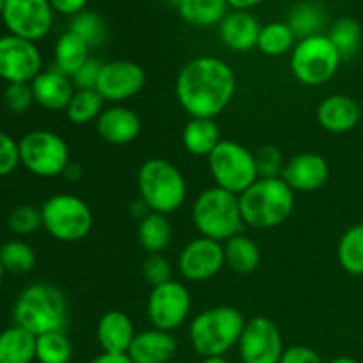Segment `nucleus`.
<instances>
[{
    "label": "nucleus",
    "mask_w": 363,
    "mask_h": 363,
    "mask_svg": "<svg viewBox=\"0 0 363 363\" xmlns=\"http://www.w3.org/2000/svg\"><path fill=\"white\" fill-rule=\"evenodd\" d=\"M34 92V101L39 106L50 112H66L67 105L74 96V85L67 74L57 69L55 66L50 69H43L30 84Z\"/></svg>",
    "instance_id": "6ab92c4d"
},
{
    "label": "nucleus",
    "mask_w": 363,
    "mask_h": 363,
    "mask_svg": "<svg viewBox=\"0 0 363 363\" xmlns=\"http://www.w3.org/2000/svg\"><path fill=\"white\" fill-rule=\"evenodd\" d=\"M4 273H6V269H4L2 262H0V287H2V282H4Z\"/></svg>",
    "instance_id": "603ef678"
},
{
    "label": "nucleus",
    "mask_w": 363,
    "mask_h": 363,
    "mask_svg": "<svg viewBox=\"0 0 363 363\" xmlns=\"http://www.w3.org/2000/svg\"><path fill=\"white\" fill-rule=\"evenodd\" d=\"M245 323L247 319L236 307L206 308L191 319L188 328L191 347L204 358L223 357L238 346Z\"/></svg>",
    "instance_id": "20e7f679"
},
{
    "label": "nucleus",
    "mask_w": 363,
    "mask_h": 363,
    "mask_svg": "<svg viewBox=\"0 0 363 363\" xmlns=\"http://www.w3.org/2000/svg\"><path fill=\"white\" fill-rule=\"evenodd\" d=\"M145 71L142 66L131 60H112L103 64L96 91L103 98V101L121 105L123 101L140 94L145 87Z\"/></svg>",
    "instance_id": "2eb2a0df"
},
{
    "label": "nucleus",
    "mask_w": 363,
    "mask_h": 363,
    "mask_svg": "<svg viewBox=\"0 0 363 363\" xmlns=\"http://www.w3.org/2000/svg\"><path fill=\"white\" fill-rule=\"evenodd\" d=\"M330 176V167L319 152H300L287 160L282 170V179L296 194L321 190Z\"/></svg>",
    "instance_id": "f3484780"
},
{
    "label": "nucleus",
    "mask_w": 363,
    "mask_h": 363,
    "mask_svg": "<svg viewBox=\"0 0 363 363\" xmlns=\"http://www.w3.org/2000/svg\"><path fill=\"white\" fill-rule=\"evenodd\" d=\"M82 174H84V170H82V167L78 165V163H73V162H71L69 165H67V169L64 170L62 176L69 177L71 181H77V179H80Z\"/></svg>",
    "instance_id": "09e8293b"
},
{
    "label": "nucleus",
    "mask_w": 363,
    "mask_h": 363,
    "mask_svg": "<svg viewBox=\"0 0 363 363\" xmlns=\"http://www.w3.org/2000/svg\"><path fill=\"white\" fill-rule=\"evenodd\" d=\"M261 2L262 0H227L229 7H233L234 11H250L252 7H255Z\"/></svg>",
    "instance_id": "de8ad7c7"
},
{
    "label": "nucleus",
    "mask_w": 363,
    "mask_h": 363,
    "mask_svg": "<svg viewBox=\"0 0 363 363\" xmlns=\"http://www.w3.org/2000/svg\"><path fill=\"white\" fill-rule=\"evenodd\" d=\"M238 347L243 363H280L286 351L279 326L262 315L245 323Z\"/></svg>",
    "instance_id": "4468645a"
},
{
    "label": "nucleus",
    "mask_w": 363,
    "mask_h": 363,
    "mask_svg": "<svg viewBox=\"0 0 363 363\" xmlns=\"http://www.w3.org/2000/svg\"><path fill=\"white\" fill-rule=\"evenodd\" d=\"M340 62L339 52L325 34L300 39L291 52V71L300 84L308 87H319L332 80Z\"/></svg>",
    "instance_id": "6e6552de"
},
{
    "label": "nucleus",
    "mask_w": 363,
    "mask_h": 363,
    "mask_svg": "<svg viewBox=\"0 0 363 363\" xmlns=\"http://www.w3.org/2000/svg\"><path fill=\"white\" fill-rule=\"evenodd\" d=\"M360 110H362V117H363V99H362V103H360Z\"/></svg>",
    "instance_id": "6e6d98bb"
},
{
    "label": "nucleus",
    "mask_w": 363,
    "mask_h": 363,
    "mask_svg": "<svg viewBox=\"0 0 363 363\" xmlns=\"http://www.w3.org/2000/svg\"><path fill=\"white\" fill-rule=\"evenodd\" d=\"M14 325L35 337L52 332H67L69 303L62 291L48 282L25 287L13 307Z\"/></svg>",
    "instance_id": "f03ea898"
},
{
    "label": "nucleus",
    "mask_w": 363,
    "mask_h": 363,
    "mask_svg": "<svg viewBox=\"0 0 363 363\" xmlns=\"http://www.w3.org/2000/svg\"><path fill=\"white\" fill-rule=\"evenodd\" d=\"M89 363H133L131 358L128 354H108V353H101L99 357L92 358Z\"/></svg>",
    "instance_id": "49530a36"
},
{
    "label": "nucleus",
    "mask_w": 363,
    "mask_h": 363,
    "mask_svg": "<svg viewBox=\"0 0 363 363\" xmlns=\"http://www.w3.org/2000/svg\"><path fill=\"white\" fill-rule=\"evenodd\" d=\"M96 131L110 145H128L142 131V121L135 110L123 105H112L96 119Z\"/></svg>",
    "instance_id": "a211bd4d"
},
{
    "label": "nucleus",
    "mask_w": 363,
    "mask_h": 363,
    "mask_svg": "<svg viewBox=\"0 0 363 363\" xmlns=\"http://www.w3.org/2000/svg\"><path fill=\"white\" fill-rule=\"evenodd\" d=\"M181 138L184 149L194 156H209L223 140L216 121L209 117H190Z\"/></svg>",
    "instance_id": "b1692460"
},
{
    "label": "nucleus",
    "mask_w": 363,
    "mask_h": 363,
    "mask_svg": "<svg viewBox=\"0 0 363 363\" xmlns=\"http://www.w3.org/2000/svg\"><path fill=\"white\" fill-rule=\"evenodd\" d=\"M191 311V294L177 280L152 287L147 298V318L152 328L170 332L186 323Z\"/></svg>",
    "instance_id": "9b49d317"
},
{
    "label": "nucleus",
    "mask_w": 363,
    "mask_h": 363,
    "mask_svg": "<svg viewBox=\"0 0 363 363\" xmlns=\"http://www.w3.org/2000/svg\"><path fill=\"white\" fill-rule=\"evenodd\" d=\"M236 94V74L225 60L201 55L188 60L176 80V98L190 117L215 119Z\"/></svg>",
    "instance_id": "f257e3e1"
},
{
    "label": "nucleus",
    "mask_w": 363,
    "mask_h": 363,
    "mask_svg": "<svg viewBox=\"0 0 363 363\" xmlns=\"http://www.w3.org/2000/svg\"><path fill=\"white\" fill-rule=\"evenodd\" d=\"M362 50H363V41H362Z\"/></svg>",
    "instance_id": "4d7b16f0"
},
{
    "label": "nucleus",
    "mask_w": 363,
    "mask_h": 363,
    "mask_svg": "<svg viewBox=\"0 0 363 363\" xmlns=\"http://www.w3.org/2000/svg\"><path fill=\"white\" fill-rule=\"evenodd\" d=\"M34 92L30 84H7L4 91V105L14 116L27 113L34 105Z\"/></svg>",
    "instance_id": "ea45409f"
},
{
    "label": "nucleus",
    "mask_w": 363,
    "mask_h": 363,
    "mask_svg": "<svg viewBox=\"0 0 363 363\" xmlns=\"http://www.w3.org/2000/svg\"><path fill=\"white\" fill-rule=\"evenodd\" d=\"M225 264L240 275L254 273L261 264V248L252 238L245 234H236L223 243Z\"/></svg>",
    "instance_id": "bb28decb"
},
{
    "label": "nucleus",
    "mask_w": 363,
    "mask_h": 363,
    "mask_svg": "<svg viewBox=\"0 0 363 363\" xmlns=\"http://www.w3.org/2000/svg\"><path fill=\"white\" fill-rule=\"evenodd\" d=\"M227 0H181L177 6L181 18L194 27H213L227 16Z\"/></svg>",
    "instance_id": "c85d7f7f"
},
{
    "label": "nucleus",
    "mask_w": 363,
    "mask_h": 363,
    "mask_svg": "<svg viewBox=\"0 0 363 363\" xmlns=\"http://www.w3.org/2000/svg\"><path fill=\"white\" fill-rule=\"evenodd\" d=\"M138 243L149 254H162L172 241V223L167 215L151 211L138 220Z\"/></svg>",
    "instance_id": "cd10ccee"
},
{
    "label": "nucleus",
    "mask_w": 363,
    "mask_h": 363,
    "mask_svg": "<svg viewBox=\"0 0 363 363\" xmlns=\"http://www.w3.org/2000/svg\"><path fill=\"white\" fill-rule=\"evenodd\" d=\"M34 333L13 325L0 333V363H32L35 360Z\"/></svg>",
    "instance_id": "a878e982"
},
{
    "label": "nucleus",
    "mask_w": 363,
    "mask_h": 363,
    "mask_svg": "<svg viewBox=\"0 0 363 363\" xmlns=\"http://www.w3.org/2000/svg\"><path fill=\"white\" fill-rule=\"evenodd\" d=\"M0 262L6 273L25 275L30 273L35 266V252L25 241L13 240L0 247Z\"/></svg>",
    "instance_id": "f704fd0d"
},
{
    "label": "nucleus",
    "mask_w": 363,
    "mask_h": 363,
    "mask_svg": "<svg viewBox=\"0 0 363 363\" xmlns=\"http://www.w3.org/2000/svg\"><path fill=\"white\" fill-rule=\"evenodd\" d=\"M20 145L11 135L0 131V177L13 174L20 165Z\"/></svg>",
    "instance_id": "79ce46f5"
},
{
    "label": "nucleus",
    "mask_w": 363,
    "mask_h": 363,
    "mask_svg": "<svg viewBox=\"0 0 363 363\" xmlns=\"http://www.w3.org/2000/svg\"><path fill=\"white\" fill-rule=\"evenodd\" d=\"M296 35L291 30L287 21H272L268 25H262L261 34H259L257 48L268 57H280L287 52H293Z\"/></svg>",
    "instance_id": "473e14b6"
},
{
    "label": "nucleus",
    "mask_w": 363,
    "mask_h": 363,
    "mask_svg": "<svg viewBox=\"0 0 363 363\" xmlns=\"http://www.w3.org/2000/svg\"><path fill=\"white\" fill-rule=\"evenodd\" d=\"M55 67L67 77H73L89 59H91V46L78 34L67 30L57 39L53 48Z\"/></svg>",
    "instance_id": "393cba45"
},
{
    "label": "nucleus",
    "mask_w": 363,
    "mask_h": 363,
    "mask_svg": "<svg viewBox=\"0 0 363 363\" xmlns=\"http://www.w3.org/2000/svg\"><path fill=\"white\" fill-rule=\"evenodd\" d=\"M191 220L202 238L225 243L243 229L240 197L220 186L206 188L195 199Z\"/></svg>",
    "instance_id": "39448f33"
},
{
    "label": "nucleus",
    "mask_w": 363,
    "mask_h": 363,
    "mask_svg": "<svg viewBox=\"0 0 363 363\" xmlns=\"http://www.w3.org/2000/svg\"><path fill=\"white\" fill-rule=\"evenodd\" d=\"M4 4H6V0H0V18H2V11H4Z\"/></svg>",
    "instance_id": "864d4df0"
},
{
    "label": "nucleus",
    "mask_w": 363,
    "mask_h": 363,
    "mask_svg": "<svg viewBox=\"0 0 363 363\" xmlns=\"http://www.w3.org/2000/svg\"><path fill=\"white\" fill-rule=\"evenodd\" d=\"M170 2H172V4H174V6H176V7H177V6H179V4H181V0H170Z\"/></svg>",
    "instance_id": "5fc2aeb1"
},
{
    "label": "nucleus",
    "mask_w": 363,
    "mask_h": 363,
    "mask_svg": "<svg viewBox=\"0 0 363 363\" xmlns=\"http://www.w3.org/2000/svg\"><path fill=\"white\" fill-rule=\"evenodd\" d=\"M177 353V340L170 332L145 330L135 335L128 357L133 363H170Z\"/></svg>",
    "instance_id": "4be33fe9"
},
{
    "label": "nucleus",
    "mask_w": 363,
    "mask_h": 363,
    "mask_svg": "<svg viewBox=\"0 0 363 363\" xmlns=\"http://www.w3.org/2000/svg\"><path fill=\"white\" fill-rule=\"evenodd\" d=\"M43 229L57 241L77 243L92 229V211L87 202L73 194H57L41 206Z\"/></svg>",
    "instance_id": "0eeeda50"
},
{
    "label": "nucleus",
    "mask_w": 363,
    "mask_h": 363,
    "mask_svg": "<svg viewBox=\"0 0 363 363\" xmlns=\"http://www.w3.org/2000/svg\"><path fill=\"white\" fill-rule=\"evenodd\" d=\"M337 259L344 272L363 277V222L350 227L342 234L337 247Z\"/></svg>",
    "instance_id": "7c9ffc66"
},
{
    "label": "nucleus",
    "mask_w": 363,
    "mask_h": 363,
    "mask_svg": "<svg viewBox=\"0 0 363 363\" xmlns=\"http://www.w3.org/2000/svg\"><path fill=\"white\" fill-rule=\"evenodd\" d=\"M103 64L105 62H101V60L96 59V57H91V59L71 77L74 89H77V91H91V89H96L99 74H101Z\"/></svg>",
    "instance_id": "37998d69"
},
{
    "label": "nucleus",
    "mask_w": 363,
    "mask_h": 363,
    "mask_svg": "<svg viewBox=\"0 0 363 363\" xmlns=\"http://www.w3.org/2000/svg\"><path fill=\"white\" fill-rule=\"evenodd\" d=\"M201 363H227V362L223 357H209V358H204Z\"/></svg>",
    "instance_id": "3c124183"
},
{
    "label": "nucleus",
    "mask_w": 363,
    "mask_h": 363,
    "mask_svg": "<svg viewBox=\"0 0 363 363\" xmlns=\"http://www.w3.org/2000/svg\"><path fill=\"white\" fill-rule=\"evenodd\" d=\"M142 275L151 287L162 286L172 280V264L163 254H149L142 264Z\"/></svg>",
    "instance_id": "a19ab883"
},
{
    "label": "nucleus",
    "mask_w": 363,
    "mask_h": 363,
    "mask_svg": "<svg viewBox=\"0 0 363 363\" xmlns=\"http://www.w3.org/2000/svg\"><path fill=\"white\" fill-rule=\"evenodd\" d=\"M135 335L137 333H135L133 321L124 312L108 311L99 318L96 339H98L103 353L128 354Z\"/></svg>",
    "instance_id": "412c9836"
},
{
    "label": "nucleus",
    "mask_w": 363,
    "mask_h": 363,
    "mask_svg": "<svg viewBox=\"0 0 363 363\" xmlns=\"http://www.w3.org/2000/svg\"><path fill=\"white\" fill-rule=\"evenodd\" d=\"M225 266V252L223 243L209 238L191 240L181 250L177 259V268L188 282H206L218 275Z\"/></svg>",
    "instance_id": "dca6fc26"
},
{
    "label": "nucleus",
    "mask_w": 363,
    "mask_h": 363,
    "mask_svg": "<svg viewBox=\"0 0 363 363\" xmlns=\"http://www.w3.org/2000/svg\"><path fill=\"white\" fill-rule=\"evenodd\" d=\"M137 183L140 199L155 213L169 216L186 201V179L169 160L149 158L142 163Z\"/></svg>",
    "instance_id": "423d86ee"
},
{
    "label": "nucleus",
    "mask_w": 363,
    "mask_h": 363,
    "mask_svg": "<svg viewBox=\"0 0 363 363\" xmlns=\"http://www.w3.org/2000/svg\"><path fill=\"white\" fill-rule=\"evenodd\" d=\"M103 98L96 89L91 91H74L73 99L67 105L66 116L73 124H87L101 116Z\"/></svg>",
    "instance_id": "c9c22d12"
},
{
    "label": "nucleus",
    "mask_w": 363,
    "mask_h": 363,
    "mask_svg": "<svg viewBox=\"0 0 363 363\" xmlns=\"http://www.w3.org/2000/svg\"><path fill=\"white\" fill-rule=\"evenodd\" d=\"M315 117L325 131L337 135L347 133L360 123V103L347 94H330L318 105Z\"/></svg>",
    "instance_id": "aec40b11"
},
{
    "label": "nucleus",
    "mask_w": 363,
    "mask_h": 363,
    "mask_svg": "<svg viewBox=\"0 0 363 363\" xmlns=\"http://www.w3.org/2000/svg\"><path fill=\"white\" fill-rule=\"evenodd\" d=\"M7 225L18 236H28L34 234L43 227L41 218V209L34 208L30 204H21L16 206L13 211L7 216Z\"/></svg>",
    "instance_id": "4c0bfd02"
},
{
    "label": "nucleus",
    "mask_w": 363,
    "mask_h": 363,
    "mask_svg": "<svg viewBox=\"0 0 363 363\" xmlns=\"http://www.w3.org/2000/svg\"><path fill=\"white\" fill-rule=\"evenodd\" d=\"M326 23V14L318 4L314 2H303L298 4L291 9L289 18H287V25L291 30L294 32L296 39L311 38V35L323 34V28Z\"/></svg>",
    "instance_id": "2f4dec72"
},
{
    "label": "nucleus",
    "mask_w": 363,
    "mask_h": 363,
    "mask_svg": "<svg viewBox=\"0 0 363 363\" xmlns=\"http://www.w3.org/2000/svg\"><path fill=\"white\" fill-rule=\"evenodd\" d=\"M18 145L21 165L38 177L62 176L71 163L69 145L53 131H28L20 138Z\"/></svg>",
    "instance_id": "9d476101"
},
{
    "label": "nucleus",
    "mask_w": 363,
    "mask_h": 363,
    "mask_svg": "<svg viewBox=\"0 0 363 363\" xmlns=\"http://www.w3.org/2000/svg\"><path fill=\"white\" fill-rule=\"evenodd\" d=\"M218 34L223 45L233 52H248L257 48L261 25L257 18L248 11H233L227 13L218 25Z\"/></svg>",
    "instance_id": "5701e85b"
},
{
    "label": "nucleus",
    "mask_w": 363,
    "mask_h": 363,
    "mask_svg": "<svg viewBox=\"0 0 363 363\" xmlns=\"http://www.w3.org/2000/svg\"><path fill=\"white\" fill-rule=\"evenodd\" d=\"M280 363H323L321 357L307 346H293L284 351Z\"/></svg>",
    "instance_id": "c03bdc74"
},
{
    "label": "nucleus",
    "mask_w": 363,
    "mask_h": 363,
    "mask_svg": "<svg viewBox=\"0 0 363 363\" xmlns=\"http://www.w3.org/2000/svg\"><path fill=\"white\" fill-rule=\"evenodd\" d=\"M53 11L66 16H77L78 13L85 11L87 0H48Z\"/></svg>",
    "instance_id": "a18cd8bd"
},
{
    "label": "nucleus",
    "mask_w": 363,
    "mask_h": 363,
    "mask_svg": "<svg viewBox=\"0 0 363 363\" xmlns=\"http://www.w3.org/2000/svg\"><path fill=\"white\" fill-rule=\"evenodd\" d=\"M328 38L330 41L333 43V46L337 48V52H339L340 59H353V57L362 50V25L358 23L354 18H339L337 21H333L332 28H330L328 32Z\"/></svg>",
    "instance_id": "c756f323"
},
{
    "label": "nucleus",
    "mask_w": 363,
    "mask_h": 363,
    "mask_svg": "<svg viewBox=\"0 0 363 363\" xmlns=\"http://www.w3.org/2000/svg\"><path fill=\"white\" fill-rule=\"evenodd\" d=\"M43 71V57L35 43L18 35L0 38V78L7 84H32Z\"/></svg>",
    "instance_id": "f8f14e48"
},
{
    "label": "nucleus",
    "mask_w": 363,
    "mask_h": 363,
    "mask_svg": "<svg viewBox=\"0 0 363 363\" xmlns=\"http://www.w3.org/2000/svg\"><path fill=\"white\" fill-rule=\"evenodd\" d=\"M71 32L80 35L85 43L92 48L103 46L106 41V25L98 13L92 11H82L71 20Z\"/></svg>",
    "instance_id": "e433bc0d"
},
{
    "label": "nucleus",
    "mask_w": 363,
    "mask_h": 363,
    "mask_svg": "<svg viewBox=\"0 0 363 363\" xmlns=\"http://www.w3.org/2000/svg\"><path fill=\"white\" fill-rule=\"evenodd\" d=\"M2 20L9 34L35 43L52 28L53 9L48 0H6Z\"/></svg>",
    "instance_id": "ddd939ff"
},
{
    "label": "nucleus",
    "mask_w": 363,
    "mask_h": 363,
    "mask_svg": "<svg viewBox=\"0 0 363 363\" xmlns=\"http://www.w3.org/2000/svg\"><path fill=\"white\" fill-rule=\"evenodd\" d=\"M209 172L215 186L240 197L259 179L254 152L234 140H222L208 156Z\"/></svg>",
    "instance_id": "1a4fd4ad"
},
{
    "label": "nucleus",
    "mask_w": 363,
    "mask_h": 363,
    "mask_svg": "<svg viewBox=\"0 0 363 363\" xmlns=\"http://www.w3.org/2000/svg\"><path fill=\"white\" fill-rule=\"evenodd\" d=\"M294 191L282 177H259L240 195V209L245 225L252 229H275L282 225L294 209Z\"/></svg>",
    "instance_id": "7ed1b4c3"
},
{
    "label": "nucleus",
    "mask_w": 363,
    "mask_h": 363,
    "mask_svg": "<svg viewBox=\"0 0 363 363\" xmlns=\"http://www.w3.org/2000/svg\"><path fill=\"white\" fill-rule=\"evenodd\" d=\"M255 167H257V174L262 179H275V177H282V170L286 167V160H284L282 151L275 145H262L254 152Z\"/></svg>",
    "instance_id": "58836bf2"
},
{
    "label": "nucleus",
    "mask_w": 363,
    "mask_h": 363,
    "mask_svg": "<svg viewBox=\"0 0 363 363\" xmlns=\"http://www.w3.org/2000/svg\"><path fill=\"white\" fill-rule=\"evenodd\" d=\"M71 358L73 344L66 332L45 333L35 340V360L39 363H69Z\"/></svg>",
    "instance_id": "72a5a7b5"
},
{
    "label": "nucleus",
    "mask_w": 363,
    "mask_h": 363,
    "mask_svg": "<svg viewBox=\"0 0 363 363\" xmlns=\"http://www.w3.org/2000/svg\"><path fill=\"white\" fill-rule=\"evenodd\" d=\"M330 363H360V362L354 360V358H351V357H339V358H335V360H332Z\"/></svg>",
    "instance_id": "8fccbe9b"
}]
</instances>
